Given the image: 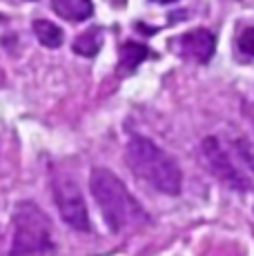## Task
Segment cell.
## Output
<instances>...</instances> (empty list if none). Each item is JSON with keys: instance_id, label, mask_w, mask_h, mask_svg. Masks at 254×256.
<instances>
[{"instance_id": "2", "label": "cell", "mask_w": 254, "mask_h": 256, "mask_svg": "<svg viewBox=\"0 0 254 256\" xmlns=\"http://www.w3.org/2000/svg\"><path fill=\"white\" fill-rule=\"evenodd\" d=\"M201 156L210 174L226 187L236 192L254 190V147L246 138L226 142L218 136H208L201 142Z\"/></svg>"}, {"instance_id": "7", "label": "cell", "mask_w": 254, "mask_h": 256, "mask_svg": "<svg viewBox=\"0 0 254 256\" xmlns=\"http://www.w3.org/2000/svg\"><path fill=\"white\" fill-rule=\"evenodd\" d=\"M52 12L67 22H82L92 18L94 2L92 0H52Z\"/></svg>"}, {"instance_id": "12", "label": "cell", "mask_w": 254, "mask_h": 256, "mask_svg": "<svg viewBox=\"0 0 254 256\" xmlns=\"http://www.w3.org/2000/svg\"><path fill=\"white\" fill-rule=\"evenodd\" d=\"M152 2H158V4H172V2H176V0H152Z\"/></svg>"}, {"instance_id": "9", "label": "cell", "mask_w": 254, "mask_h": 256, "mask_svg": "<svg viewBox=\"0 0 254 256\" xmlns=\"http://www.w3.org/2000/svg\"><path fill=\"white\" fill-rule=\"evenodd\" d=\"M100 47H102V29L100 27H92V29H87V32H82L74 40V45H72L74 54L85 56V58H94L96 54L100 52Z\"/></svg>"}, {"instance_id": "4", "label": "cell", "mask_w": 254, "mask_h": 256, "mask_svg": "<svg viewBox=\"0 0 254 256\" xmlns=\"http://www.w3.org/2000/svg\"><path fill=\"white\" fill-rule=\"evenodd\" d=\"M52 220L36 203L22 200L14 210V236L9 256H42L52 252Z\"/></svg>"}, {"instance_id": "11", "label": "cell", "mask_w": 254, "mask_h": 256, "mask_svg": "<svg viewBox=\"0 0 254 256\" xmlns=\"http://www.w3.org/2000/svg\"><path fill=\"white\" fill-rule=\"evenodd\" d=\"M236 47H238V52H241V54L254 58V24H252V27H246L241 34H238Z\"/></svg>"}, {"instance_id": "10", "label": "cell", "mask_w": 254, "mask_h": 256, "mask_svg": "<svg viewBox=\"0 0 254 256\" xmlns=\"http://www.w3.org/2000/svg\"><path fill=\"white\" fill-rule=\"evenodd\" d=\"M34 34H36L38 42H40L42 47L47 49H58L62 45V38H65V34H62V29L58 27V24H54L50 20H42V18H38V20H34Z\"/></svg>"}, {"instance_id": "5", "label": "cell", "mask_w": 254, "mask_h": 256, "mask_svg": "<svg viewBox=\"0 0 254 256\" xmlns=\"http://www.w3.org/2000/svg\"><path fill=\"white\" fill-rule=\"evenodd\" d=\"M52 196H54V203H56L58 212H60V218L72 230L90 232L92 230L90 212H87L85 198H82V192L78 187L76 178H72L70 174H65L60 170H54L52 172Z\"/></svg>"}, {"instance_id": "6", "label": "cell", "mask_w": 254, "mask_h": 256, "mask_svg": "<svg viewBox=\"0 0 254 256\" xmlns=\"http://www.w3.org/2000/svg\"><path fill=\"white\" fill-rule=\"evenodd\" d=\"M172 49L188 60L208 65L216 52V36L210 29H192L172 38Z\"/></svg>"}, {"instance_id": "1", "label": "cell", "mask_w": 254, "mask_h": 256, "mask_svg": "<svg viewBox=\"0 0 254 256\" xmlns=\"http://www.w3.org/2000/svg\"><path fill=\"white\" fill-rule=\"evenodd\" d=\"M90 187L107 228L114 234L134 232L150 223V214L114 172L105 167H94L90 174Z\"/></svg>"}, {"instance_id": "3", "label": "cell", "mask_w": 254, "mask_h": 256, "mask_svg": "<svg viewBox=\"0 0 254 256\" xmlns=\"http://www.w3.org/2000/svg\"><path fill=\"white\" fill-rule=\"evenodd\" d=\"M125 163L136 178L152 185L160 194L178 196L183 190V174L178 163L163 147L145 136H132L125 147Z\"/></svg>"}, {"instance_id": "8", "label": "cell", "mask_w": 254, "mask_h": 256, "mask_svg": "<svg viewBox=\"0 0 254 256\" xmlns=\"http://www.w3.org/2000/svg\"><path fill=\"white\" fill-rule=\"evenodd\" d=\"M150 56V49L148 45H140V42H134V40H127L120 45V52H118V67L120 72H127L132 74L140 62H145V58Z\"/></svg>"}]
</instances>
